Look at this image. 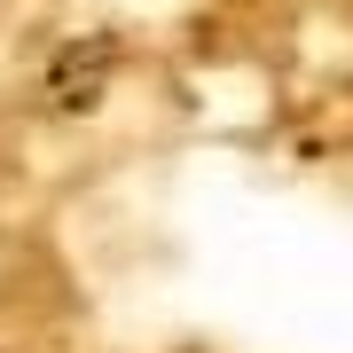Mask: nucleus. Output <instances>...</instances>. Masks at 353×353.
I'll list each match as a JSON object with an SVG mask.
<instances>
[]
</instances>
